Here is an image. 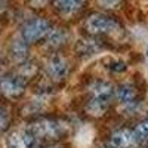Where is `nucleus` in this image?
<instances>
[{"mask_svg":"<svg viewBox=\"0 0 148 148\" xmlns=\"http://www.w3.org/2000/svg\"><path fill=\"white\" fill-rule=\"evenodd\" d=\"M39 144L40 141L34 136L28 127L22 130H14L6 139L8 148H37Z\"/></svg>","mask_w":148,"mask_h":148,"instance_id":"nucleus-1","label":"nucleus"},{"mask_svg":"<svg viewBox=\"0 0 148 148\" xmlns=\"http://www.w3.org/2000/svg\"><path fill=\"white\" fill-rule=\"evenodd\" d=\"M147 58H148V46H147Z\"/></svg>","mask_w":148,"mask_h":148,"instance_id":"nucleus-16","label":"nucleus"},{"mask_svg":"<svg viewBox=\"0 0 148 148\" xmlns=\"http://www.w3.org/2000/svg\"><path fill=\"white\" fill-rule=\"evenodd\" d=\"M0 76H2V74H0Z\"/></svg>","mask_w":148,"mask_h":148,"instance_id":"nucleus-17","label":"nucleus"},{"mask_svg":"<svg viewBox=\"0 0 148 148\" xmlns=\"http://www.w3.org/2000/svg\"><path fill=\"white\" fill-rule=\"evenodd\" d=\"M27 42L24 40H15L12 45V56L15 58V61L21 62L27 58Z\"/></svg>","mask_w":148,"mask_h":148,"instance_id":"nucleus-11","label":"nucleus"},{"mask_svg":"<svg viewBox=\"0 0 148 148\" xmlns=\"http://www.w3.org/2000/svg\"><path fill=\"white\" fill-rule=\"evenodd\" d=\"M117 98L123 102V104H132L135 99H136V90L132 84L129 83H125L119 86L117 89Z\"/></svg>","mask_w":148,"mask_h":148,"instance_id":"nucleus-9","label":"nucleus"},{"mask_svg":"<svg viewBox=\"0 0 148 148\" xmlns=\"http://www.w3.org/2000/svg\"><path fill=\"white\" fill-rule=\"evenodd\" d=\"M33 135L37 139H55L61 136V126L55 121H49V120H43V121H37L28 127Z\"/></svg>","mask_w":148,"mask_h":148,"instance_id":"nucleus-3","label":"nucleus"},{"mask_svg":"<svg viewBox=\"0 0 148 148\" xmlns=\"http://www.w3.org/2000/svg\"><path fill=\"white\" fill-rule=\"evenodd\" d=\"M47 73L53 80L56 82H61L64 80L67 76H68V62L59 55H55L51 58L47 64Z\"/></svg>","mask_w":148,"mask_h":148,"instance_id":"nucleus-7","label":"nucleus"},{"mask_svg":"<svg viewBox=\"0 0 148 148\" xmlns=\"http://www.w3.org/2000/svg\"><path fill=\"white\" fill-rule=\"evenodd\" d=\"M99 2V5H102L104 8H114L120 0H98Z\"/></svg>","mask_w":148,"mask_h":148,"instance_id":"nucleus-15","label":"nucleus"},{"mask_svg":"<svg viewBox=\"0 0 148 148\" xmlns=\"http://www.w3.org/2000/svg\"><path fill=\"white\" fill-rule=\"evenodd\" d=\"M147 148H148V147H147Z\"/></svg>","mask_w":148,"mask_h":148,"instance_id":"nucleus-18","label":"nucleus"},{"mask_svg":"<svg viewBox=\"0 0 148 148\" xmlns=\"http://www.w3.org/2000/svg\"><path fill=\"white\" fill-rule=\"evenodd\" d=\"M49 31H51V27H49V22L46 19H33L30 22H27V25L22 30V37L27 43H34L37 40H40L42 37H45Z\"/></svg>","mask_w":148,"mask_h":148,"instance_id":"nucleus-2","label":"nucleus"},{"mask_svg":"<svg viewBox=\"0 0 148 148\" xmlns=\"http://www.w3.org/2000/svg\"><path fill=\"white\" fill-rule=\"evenodd\" d=\"M133 135L138 142H148V120L141 121L139 125L133 129Z\"/></svg>","mask_w":148,"mask_h":148,"instance_id":"nucleus-12","label":"nucleus"},{"mask_svg":"<svg viewBox=\"0 0 148 148\" xmlns=\"http://www.w3.org/2000/svg\"><path fill=\"white\" fill-rule=\"evenodd\" d=\"M136 144L138 141L133 135V130H129V129H120L114 132L110 138L111 148H133Z\"/></svg>","mask_w":148,"mask_h":148,"instance_id":"nucleus-6","label":"nucleus"},{"mask_svg":"<svg viewBox=\"0 0 148 148\" xmlns=\"http://www.w3.org/2000/svg\"><path fill=\"white\" fill-rule=\"evenodd\" d=\"M89 90L93 96V99L102 101V102H107V104H110V99L114 93L113 86H111L110 83H107V82H95V83H92Z\"/></svg>","mask_w":148,"mask_h":148,"instance_id":"nucleus-8","label":"nucleus"},{"mask_svg":"<svg viewBox=\"0 0 148 148\" xmlns=\"http://www.w3.org/2000/svg\"><path fill=\"white\" fill-rule=\"evenodd\" d=\"M8 123H9V117L6 113L0 111V133H2L6 127H8Z\"/></svg>","mask_w":148,"mask_h":148,"instance_id":"nucleus-14","label":"nucleus"},{"mask_svg":"<svg viewBox=\"0 0 148 148\" xmlns=\"http://www.w3.org/2000/svg\"><path fill=\"white\" fill-rule=\"evenodd\" d=\"M24 88H25V79L22 76H9L0 82V89L3 95L9 98H16L22 95Z\"/></svg>","mask_w":148,"mask_h":148,"instance_id":"nucleus-5","label":"nucleus"},{"mask_svg":"<svg viewBox=\"0 0 148 148\" xmlns=\"http://www.w3.org/2000/svg\"><path fill=\"white\" fill-rule=\"evenodd\" d=\"M119 27V24L107 15H92L86 21V28L92 34H102V33H110Z\"/></svg>","mask_w":148,"mask_h":148,"instance_id":"nucleus-4","label":"nucleus"},{"mask_svg":"<svg viewBox=\"0 0 148 148\" xmlns=\"http://www.w3.org/2000/svg\"><path fill=\"white\" fill-rule=\"evenodd\" d=\"M49 43L52 46H58L62 43V33L59 30H55V31H49Z\"/></svg>","mask_w":148,"mask_h":148,"instance_id":"nucleus-13","label":"nucleus"},{"mask_svg":"<svg viewBox=\"0 0 148 148\" xmlns=\"http://www.w3.org/2000/svg\"><path fill=\"white\" fill-rule=\"evenodd\" d=\"M84 3V0H56L58 8L65 12V14H71V12H76L77 9H80Z\"/></svg>","mask_w":148,"mask_h":148,"instance_id":"nucleus-10","label":"nucleus"}]
</instances>
